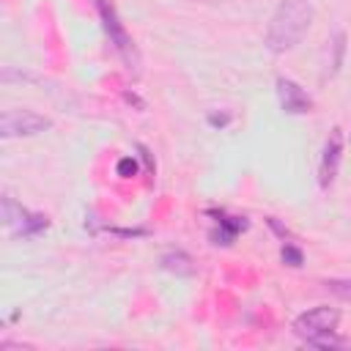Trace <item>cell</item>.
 I'll return each mask as SVG.
<instances>
[{
    "label": "cell",
    "instance_id": "1",
    "mask_svg": "<svg viewBox=\"0 0 351 351\" xmlns=\"http://www.w3.org/2000/svg\"><path fill=\"white\" fill-rule=\"evenodd\" d=\"M313 3L310 0H280L269 25H266V47L274 55H282L288 49H293L296 44H302V38L307 36L310 25H313Z\"/></svg>",
    "mask_w": 351,
    "mask_h": 351
},
{
    "label": "cell",
    "instance_id": "2",
    "mask_svg": "<svg viewBox=\"0 0 351 351\" xmlns=\"http://www.w3.org/2000/svg\"><path fill=\"white\" fill-rule=\"evenodd\" d=\"M93 3H96V11H99V19H101V27H104V33H107L110 44L115 47V52L121 55V60L126 63V69L137 74V71H140V52H137V47H134V38L129 36L126 25L121 22V16H118V11H115L112 0H93Z\"/></svg>",
    "mask_w": 351,
    "mask_h": 351
},
{
    "label": "cell",
    "instance_id": "3",
    "mask_svg": "<svg viewBox=\"0 0 351 351\" xmlns=\"http://www.w3.org/2000/svg\"><path fill=\"white\" fill-rule=\"evenodd\" d=\"M337 324H340V310L337 307H329V304H318V307L302 313L299 318H293L291 329H293V335L299 340H304L310 346L318 337L337 332Z\"/></svg>",
    "mask_w": 351,
    "mask_h": 351
},
{
    "label": "cell",
    "instance_id": "4",
    "mask_svg": "<svg viewBox=\"0 0 351 351\" xmlns=\"http://www.w3.org/2000/svg\"><path fill=\"white\" fill-rule=\"evenodd\" d=\"M52 129V118L27 110V107H14V110H3L0 115V137L3 140H14V137H33Z\"/></svg>",
    "mask_w": 351,
    "mask_h": 351
},
{
    "label": "cell",
    "instance_id": "5",
    "mask_svg": "<svg viewBox=\"0 0 351 351\" xmlns=\"http://www.w3.org/2000/svg\"><path fill=\"white\" fill-rule=\"evenodd\" d=\"M3 219H5V228L11 230V236H16V239H33L49 228V219L44 214L27 211L11 195H3Z\"/></svg>",
    "mask_w": 351,
    "mask_h": 351
},
{
    "label": "cell",
    "instance_id": "6",
    "mask_svg": "<svg viewBox=\"0 0 351 351\" xmlns=\"http://www.w3.org/2000/svg\"><path fill=\"white\" fill-rule=\"evenodd\" d=\"M340 162H343V129L335 126L324 143V151H321V159H318V186L321 189H329L337 178V170H340Z\"/></svg>",
    "mask_w": 351,
    "mask_h": 351
},
{
    "label": "cell",
    "instance_id": "7",
    "mask_svg": "<svg viewBox=\"0 0 351 351\" xmlns=\"http://www.w3.org/2000/svg\"><path fill=\"white\" fill-rule=\"evenodd\" d=\"M274 85H277V101H280L282 112H288V115H307L313 110V99H310V93L299 82H293L288 77H277Z\"/></svg>",
    "mask_w": 351,
    "mask_h": 351
},
{
    "label": "cell",
    "instance_id": "8",
    "mask_svg": "<svg viewBox=\"0 0 351 351\" xmlns=\"http://www.w3.org/2000/svg\"><path fill=\"white\" fill-rule=\"evenodd\" d=\"M250 228V222H247V217H228L225 211H219L217 214V225L211 228V233H208V239H211V244L214 247H230L233 241H236V236L239 233H244Z\"/></svg>",
    "mask_w": 351,
    "mask_h": 351
},
{
    "label": "cell",
    "instance_id": "9",
    "mask_svg": "<svg viewBox=\"0 0 351 351\" xmlns=\"http://www.w3.org/2000/svg\"><path fill=\"white\" fill-rule=\"evenodd\" d=\"M159 266H162L165 271H170V274H178V277H192V274L197 271L195 261H192L184 250H170V252H165V255L159 258Z\"/></svg>",
    "mask_w": 351,
    "mask_h": 351
},
{
    "label": "cell",
    "instance_id": "10",
    "mask_svg": "<svg viewBox=\"0 0 351 351\" xmlns=\"http://www.w3.org/2000/svg\"><path fill=\"white\" fill-rule=\"evenodd\" d=\"M324 288H326L332 296H337V299H343V302H351V277H343V280H324Z\"/></svg>",
    "mask_w": 351,
    "mask_h": 351
},
{
    "label": "cell",
    "instance_id": "11",
    "mask_svg": "<svg viewBox=\"0 0 351 351\" xmlns=\"http://www.w3.org/2000/svg\"><path fill=\"white\" fill-rule=\"evenodd\" d=\"M280 258H282V263H285V266H291V269H299V266L304 263V255H302V250H299L296 244H291V241H285V244H282V250H280Z\"/></svg>",
    "mask_w": 351,
    "mask_h": 351
},
{
    "label": "cell",
    "instance_id": "12",
    "mask_svg": "<svg viewBox=\"0 0 351 351\" xmlns=\"http://www.w3.org/2000/svg\"><path fill=\"white\" fill-rule=\"evenodd\" d=\"M332 49H335V58H332V71H329V74H335V71L343 66V52H346V33H343V30L335 33V38H332Z\"/></svg>",
    "mask_w": 351,
    "mask_h": 351
},
{
    "label": "cell",
    "instance_id": "13",
    "mask_svg": "<svg viewBox=\"0 0 351 351\" xmlns=\"http://www.w3.org/2000/svg\"><path fill=\"white\" fill-rule=\"evenodd\" d=\"M313 348H343V346H348V340L346 337H340L337 332H332V335H324V337H318L315 343H310Z\"/></svg>",
    "mask_w": 351,
    "mask_h": 351
},
{
    "label": "cell",
    "instance_id": "14",
    "mask_svg": "<svg viewBox=\"0 0 351 351\" xmlns=\"http://www.w3.org/2000/svg\"><path fill=\"white\" fill-rule=\"evenodd\" d=\"M134 173H137V162H134L132 156H126V159H121V162H118V176L129 178V176H134Z\"/></svg>",
    "mask_w": 351,
    "mask_h": 351
},
{
    "label": "cell",
    "instance_id": "15",
    "mask_svg": "<svg viewBox=\"0 0 351 351\" xmlns=\"http://www.w3.org/2000/svg\"><path fill=\"white\" fill-rule=\"evenodd\" d=\"M230 118H233L230 112H219V115H217V112H211V115H208V123H211L214 129H222V126H228V123H230Z\"/></svg>",
    "mask_w": 351,
    "mask_h": 351
},
{
    "label": "cell",
    "instance_id": "16",
    "mask_svg": "<svg viewBox=\"0 0 351 351\" xmlns=\"http://www.w3.org/2000/svg\"><path fill=\"white\" fill-rule=\"evenodd\" d=\"M266 222H269V228H271L274 233H280V236H282V241H285V236H291V233H288V228H282V225H280V222H277L274 217H269Z\"/></svg>",
    "mask_w": 351,
    "mask_h": 351
},
{
    "label": "cell",
    "instance_id": "17",
    "mask_svg": "<svg viewBox=\"0 0 351 351\" xmlns=\"http://www.w3.org/2000/svg\"><path fill=\"white\" fill-rule=\"evenodd\" d=\"M203 3H211V0H203Z\"/></svg>",
    "mask_w": 351,
    "mask_h": 351
}]
</instances>
